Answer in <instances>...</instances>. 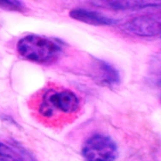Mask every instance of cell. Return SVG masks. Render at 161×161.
Here are the masks:
<instances>
[{"label":"cell","mask_w":161,"mask_h":161,"mask_svg":"<svg viewBox=\"0 0 161 161\" xmlns=\"http://www.w3.org/2000/svg\"><path fill=\"white\" fill-rule=\"evenodd\" d=\"M69 16L76 21L93 26H114L118 23L117 19L111 18L101 13L81 8L72 9L69 12Z\"/></svg>","instance_id":"cell-6"},{"label":"cell","mask_w":161,"mask_h":161,"mask_svg":"<svg viewBox=\"0 0 161 161\" xmlns=\"http://www.w3.org/2000/svg\"><path fill=\"white\" fill-rule=\"evenodd\" d=\"M16 50L20 56L30 62L51 64L61 56L63 47L56 40L38 34H28L19 40Z\"/></svg>","instance_id":"cell-2"},{"label":"cell","mask_w":161,"mask_h":161,"mask_svg":"<svg viewBox=\"0 0 161 161\" xmlns=\"http://www.w3.org/2000/svg\"><path fill=\"white\" fill-rule=\"evenodd\" d=\"M81 155L85 161H115L118 156V145L110 136L96 134L85 141Z\"/></svg>","instance_id":"cell-3"},{"label":"cell","mask_w":161,"mask_h":161,"mask_svg":"<svg viewBox=\"0 0 161 161\" xmlns=\"http://www.w3.org/2000/svg\"><path fill=\"white\" fill-rule=\"evenodd\" d=\"M125 33L141 37H152L161 33V22L153 16L146 15L135 17L123 25Z\"/></svg>","instance_id":"cell-4"},{"label":"cell","mask_w":161,"mask_h":161,"mask_svg":"<svg viewBox=\"0 0 161 161\" xmlns=\"http://www.w3.org/2000/svg\"><path fill=\"white\" fill-rule=\"evenodd\" d=\"M0 161H24L17 153L9 146L0 142Z\"/></svg>","instance_id":"cell-8"},{"label":"cell","mask_w":161,"mask_h":161,"mask_svg":"<svg viewBox=\"0 0 161 161\" xmlns=\"http://www.w3.org/2000/svg\"><path fill=\"white\" fill-rule=\"evenodd\" d=\"M96 4H104L112 9L117 10H137V9L161 7V2L158 1H111L105 3H96Z\"/></svg>","instance_id":"cell-7"},{"label":"cell","mask_w":161,"mask_h":161,"mask_svg":"<svg viewBox=\"0 0 161 161\" xmlns=\"http://www.w3.org/2000/svg\"><path fill=\"white\" fill-rule=\"evenodd\" d=\"M0 8L14 10V11H23L24 4L20 1H2L0 2Z\"/></svg>","instance_id":"cell-9"},{"label":"cell","mask_w":161,"mask_h":161,"mask_svg":"<svg viewBox=\"0 0 161 161\" xmlns=\"http://www.w3.org/2000/svg\"><path fill=\"white\" fill-rule=\"evenodd\" d=\"M160 36H161V33H160Z\"/></svg>","instance_id":"cell-10"},{"label":"cell","mask_w":161,"mask_h":161,"mask_svg":"<svg viewBox=\"0 0 161 161\" xmlns=\"http://www.w3.org/2000/svg\"><path fill=\"white\" fill-rule=\"evenodd\" d=\"M80 99L71 90L49 87L38 98L36 110L40 117L49 123L72 117L80 109Z\"/></svg>","instance_id":"cell-1"},{"label":"cell","mask_w":161,"mask_h":161,"mask_svg":"<svg viewBox=\"0 0 161 161\" xmlns=\"http://www.w3.org/2000/svg\"><path fill=\"white\" fill-rule=\"evenodd\" d=\"M92 76L96 83L104 87H112L120 82L119 72L109 63L94 59L92 64Z\"/></svg>","instance_id":"cell-5"}]
</instances>
